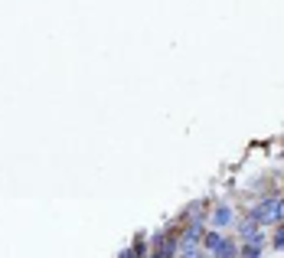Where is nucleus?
Here are the masks:
<instances>
[{"label": "nucleus", "instance_id": "7ed1b4c3", "mask_svg": "<svg viewBox=\"0 0 284 258\" xmlns=\"http://www.w3.org/2000/svg\"><path fill=\"white\" fill-rule=\"evenodd\" d=\"M239 239L242 242H265V235H261V226H258V222H252L245 216V219L239 222Z\"/></svg>", "mask_w": 284, "mask_h": 258}, {"label": "nucleus", "instance_id": "f257e3e1", "mask_svg": "<svg viewBox=\"0 0 284 258\" xmlns=\"http://www.w3.org/2000/svg\"><path fill=\"white\" fill-rule=\"evenodd\" d=\"M278 199L281 196H265V199H258L252 209H248V219L252 222H258V226H278Z\"/></svg>", "mask_w": 284, "mask_h": 258}, {"label": "nucleus", "instance_id": "20e7f679", "mask_svg": "<svg viewBox=\"0 0 284 258\" xmlns=\"http://www.w3.org/2000/svg\"><path fill=\"white\" fill-rule=\"evenodd\" d=\"M222 242H225V232H222V229H209V232L203 235V252L206 255H216L219 248H222Z\"/></svg>", "mask_w": 284, "mask_h": 258}, {"label": "nucleus", "instance_id": "0eeeda50", "mask_svg": "<svg viewBox=\"0 0 284 258\" xmlns=\"http://www.w3.org/2000/svg\"><path fill=\"white\" fill-rule=\"evenodd\" d=\"M271 245H274V248H284V226L278 229V235L271 239Z\"/></svg>", "mask_w": 284, "mask_h": 258}, {"label": "nucleus", "instance_id": "423d86ee", "mask_svg": "<svg viewBox=\"0 0 284 258\" xmlns=\"http://www.w3.org/2000/svg\"><path fill=\"white\" fill-rule=\"evenodd\" d=\"M261 248H265V242H242L239 258H261Z\"/></svg>", "mask_w": 284, "mask_h": 258}, {"label": "nucleus", "instance_id": "f03ea898", "mask_svg": "<svg viewBox=\"0 0 284 258\" xmlns=\"http://www.w3.org/2000/svg\"><path fill=\"white\" fill-rule=\"evenodd\" d=\"M203 235H206V226L199 219L186 222V226L180 229V248H199L203 245Z\"/></svg>", "mask_w": 284, "mask_h": 258}, {"label": "nucleus", "instance_id": "39448f33", "mask_svg": "<svg viewBox=\"0 0 284 258\" xmlns=\"http://www.w3.org/2000/svg\"><path fill=\"white\" fill-rule=\"evenodd\" d=\"M232 219H235V213H232V206H225V203H219L216 209H212V226H216V229H225V226H232Z\"/></svg>", "mask_w": 284, "mask_h": 258}, {"label": "nucleus", "instance_id": "6e6552de", "mask_svg": "<svg viewBox=\"0 0 284 258\" xmlns=\"http://www.w3.org/2000/svg\"><path fill=\"white\" fill-rule=\"evenodd\" d=\"M118 258H137V248H134V245H131V248H124V252L118 255Z\"/></svg>", "mask_w": 284, "mask_h": 258}]
</instances>
